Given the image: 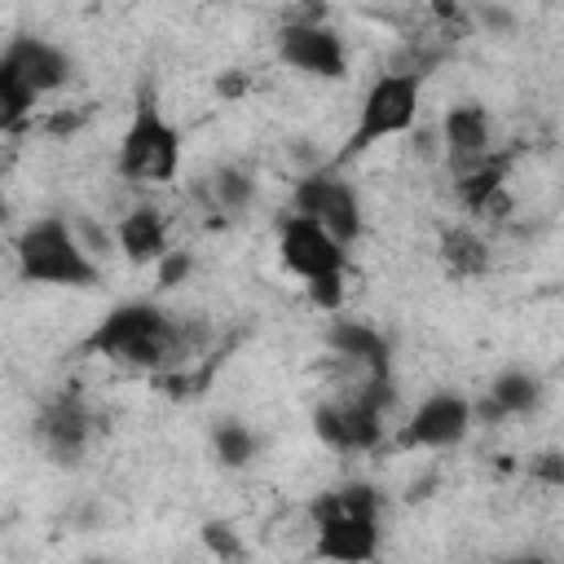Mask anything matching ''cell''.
Wrapping results in <instances>:
<instances>
[{"mask_svg": "<svg viewBox=\"0 0 564 564\" xmlns=\"http://www.w3.org/2000/svg\"><path fill=\"white\" fill-rule=\"evenodd\" d=\"M198 348H203V326L167 313L154 300H123L84 335V352H97L106 361L159 379L181 370Z\"/></svg>", "mask_w": 564, "mask_h": 564, "instance_id": "cell-1", "label": "cell"}, {"mask_svg": "<svg viewBox=\"0 0 564 564\" xmlns=\"http://www.w3.org/2000/svg\"><path fill=\"white\" fill-rule=\"evenodd\" d=\"M13 264L26 286L57 291H93L101 282V264L84 256L66 216H35L13 238Z\"/></svg>", "mask_w": 564, "mask_h": 564, "instance_id": "cell-2", "label": "cell"}, {"mask_svg": "<svg viewBox=\"0 0 564 564\" xmlns=\"http://www.w3.org/2000/svg\"><path fill=\"white\" fill-rule=\"evenodd\" d=\"M278 256L282 264L304 282V295L322 313H339L348 295V251L313 220L304 216H282L278 225Z\"/></svg>", "mask_w": 564, "mask_h": 564, "instance_id": "cell-3", "label": "cell"}, {"mask_svg": "<svg viewBox=\"0 0 564 564\" xmlns=\"http://www.w3.org/2000/svg\"><path fill=\"white\" fill-rule=\"evenodd\" d=\"M115 172L128 185H167L181 172V132L154 97H141L115 154Z\"/></svg>", "mask_w": 564, "mask_h": 564, "instance_id": "cell-4", "label": "cell"}, {"mask_svg": "<svg viewBox=\"0 0 564 564\" xmlns=\"http://www.w3.org/2000/svg\"><path fill=\"white\" fill-rule=\"evenodd\" d=\"M419 101H423V79H414V75H388L383 70L366 88V97L357 106V123H352V132H348V141L339 150V163L366 154L370 145L388 141V137H405L419 123Z\"/></svg>", "mask_w": 564, "mask_h": 564, "instance_id": "cell-5", "label": "cell"}, {"mask_svg": "<svg viewBox=\"0 0 564 564\" xmlns=\"http://www.w3.org/2000/svg\"><path fill=\"white\" fill-rule=\"evenodd\" d=\"M291 216L322 225L344 251L366 234V212H361L357 185L335 172H317V167L291 185Z\"/></svg>", "mask_w": 564, "mask_h": 564, "instance_id": "cell-6", "label": "cell"}, {"mask_svg": "<svg viewBox=\"0 0 564 564\" xmlns=\"http://www.w3.org/2000/svg\"><path fill=\"white\" fill-rule=\"evenodd\" d=\"M278 62L304 79H322V84H339L348 75V48L344 35L330 22H282L278 26Z\"/></svg>", "mask_w": 564, "mask_h": 564, "instance_id": "cell-7", "label": "cell"}, {"mask_svg": "<svg viewBox=\"0 0 564 564\" xmlns=\"http://www.w3.org/2000/svg\"><path fill=\"white\" fill-rule=\"evenodd\" d=\"M313 551L326 564H370L379 555V520L335 511L330 494L313 502Z\"/></svg>", "mask_w": 564, "mask_h": 564, "instance_id": "cell-8", "label": "cell"}, {"mask_svg": "<svg viewBox=\"0 0 564 564\" xmlns=\"http://www.w3.org/2000/svg\"><path fill=\"white\" fill-rule=\"evenodd\" d=\"M471 432V401L463 392H432L423 397L410 419L401 423V449H454Z\"/></svg>", "mask_w": 564, "mask_h": 564, "instance_id": "cell-9", "label": "cell"}, {"mask_svg": "<svg viewBox=\"0 0 564 564\" xmlns=\"http://www.w3.org/2000/svg\"><path fill=\"white\" fill-rule=\"evenodd\" d=\"M383 419H388V414H379V410L366 405L357 392H348V397L322 401V405L313 410V432H317L322 445H330V449H339V454H370V449L383 445V432H388Z\"/></svg>", "mask_w": 564, "mask_h": 564, "instance_id": "cell-10", "label": "cell"}, {"mask_svg": "<svg viewBox=\"0 0 564 564\" xmlns=\"http://www.w3.org/2000/svg\"><path fill=\"white\" fill-rule=\"evenodd\" d=\"M93 427H97V419H93V410L75 392H62V397L44 401V410L35 414V441L62 467L84 458V449L93 441Z\"/></svg>", "mask_w": 564, "mask_h": 564, "instance_id": "cell-11", "label": "cell"}, {"mask_svg": "<svg viewBox=\"0 0 564 564\" xmlns=\"http://www.w3.org/2000/svg\"><path fill=\"white\" fill-rule=\"evenodd\" d=\"M0 57L18 70V79L35 93V97H48V93H62L70 79H75V57L62 48V44H53V40H44V35H13L4 48H0Z\"/></svg>", "mask_w": 564, "mask_h": 564, "instance_id": "cell-12", "label": "cell"}, {"mask_svg": "<svg viewBox=\"0 0 564 564\" xmlns=\"http://www.w3.org/2000/svg\"><path fill=\"white\" fill-rule=\"evenodd\" d=\"M436 137H441V159L449 163L454 176L480 163L485 154H494V119L480 101H454L441 115Z\"/></svg>", "mask_w": 564, "mask_h": 564, "instance_id": "cell-13", "label": "cell"}, {"mask_svg": "<svg viewBox=\"0 0 564 564\" xmlns=\"http://www.w3.org/2000/svg\"><path fill=\"white\" fill-rule=\"evenodd\" d=\"M322 339L361 379H392V344L370 322H361V317H335Z\"/></svg>", "mask_w": 564, "mask_h": 564, "instance_id": "cell-14", "label": "cell"}, {"mask_svg": "<svg viewBox=\"0 0 564 564\" xmlns=\"http://www.w3.org/2000/svg\"><path fill=\"white\" fill-rule=\"evenodd\" d=\"M115 251L132 264V269H145V264H159L172 242H167V216L154 207V203H137L128 207L119 220H115Z\"/></svg>", "mask_w": 564, "mask_h": 564, "instance_id": "cell-15", "label": "cell"}, {"mask_svg": "<svg viewBox=\"0 0 564 564\" xmlns=\"http://www.w3.org/2000/svg\"><path fill=\"white\" fill-rule=\"evenodd\" d=\"M542 397H546V383H542V375L529 370V366H507V370H498V375L489 379V388H485V401H489L502 419L533 414V410L542 405Z\"/></svg>", "mask_w": 564, "mask_h": 564, "instance_id": "cell-16", "label": "cell"}, {"mask_svg": "<svg viewBox=\"0 0 564 564\" xmlns=\"http://www.w3.org/2000/svg\"><path fill=\"white\" fill-rule=\"evenodd\" d=\"M511 163H516V150H494V154H485L480 163H471L467 172H458V176H454L458 203H463L471 216H480V207H485L498 189H507Z\"/></svg>", "mask_w": 564, "mask_h": 564, "instance_id": "cell-17", "label": "cell"}, {"mask_svg": "<svg viewBox=\"0 0 564 564\" xmlns=\"http://www.w3.org/2000/svg\"><path fill=\"white\" fill-rule=\"evenodd\" d=\"M436 251L454 278H480L489 269V242L471 225H445L436 238Z\"/></svg>", "mask_w": 564, "mask_h": 564, "instance_id": "cell-18", "label": "cell"}, {"mask_svg": "<svg viewBox=\"0 0 564 564\" xmlns=\"http://www.w3.org/2000/svg\"><path fill=\"white\" fill-rule=\"evenodd\" d=\"M207 203L216 212H229V216H242L251 203H256V172L242 167V163H220L207 172Z\"/></svg>", "mask_w": 564, "mask_h": 564, "instance_id": "cell-19", "label": "cell"}, {"mask_svg": "<svg viewBox=\"0 0 564 564\" xmlns=\"http://www.w3.org/2000/svg\"><path fill=\"white\" fill-rule=\"evenodd\" d=\"M212 454H216L220 467L242 471V467H251L260 458V436L242 419H220V423H212Z\"/></svg>", "mask_w": 564, "mask_h": 564, "instance_id": "cell-20", "label": "cell"}, {"mask_svg": "<svg viewBox=\"0 0 564 564\" xmlns=\"http://www.w3.org/2000/svg\"><path fill=\"white\" fill-rule=\"evenodd\" d=\"M35 106H40V97L18 79V70L0 57V137L4 132H18L31 115H35Z\"/></svg>", "mask_w": 564, "mask_h": 564, "instance_id": "cell-21", "label": "cell"}, {"mask_svg": "<svg viewBox=\"0 0 564 564\" xmlns=\"http://www.w3.org/2000/svg\"><path fill=\"white\" fill-rule=\"evenodd\" d=\"M330 502H335V511L366 516V520H379V507H383V498L370 480H344L339 489H330Z\"/></svg>", "mask_w": 564, "mask_h": 564, "instance_id": "cell-22", "label": "cell"}, {"mask_svg": "<svg viewBox=\"0 0 564 564\" xmlns=\"http://www.w3.org/2000/svg\"><path fill=\"white\" fill-rule=\"evenodd\" d=\"M198 538H203V546H207L220 564H242V560H247V542H242V533H238L229 520H203Z\"/></svg>", "mask_w": 564, "mask_h": 564, "instance_id": "cell-23", "label": "cell"}, {"mask_svg": "<svg viewBox=\"0 0 564 564\" xmlns=\"http://www.w3.org/2000/svg\"><path fill=\"white\" fill-rule=\"evenodd\" d=\"M467 18L485 35H516V22H520L511 4H467Z\"/></svg>", "mask_w": 564, "mask_h": 564, "instance_id": "cell-24", "label": "cell"}, {"mask_svg": "<svg viewBox=\"0 0 564 564\" xmlns=\"http://www.w3.org/2000/svg\"><path fill=\"white\" fill-rule=\"evenodd\" d=\"M154 269H159V286H163V291H172V286H181V282L194 273V256H189L185 247H172Z\"/></svg>", "mask_w": 564, "mask_h": 564, "instance_id": "cell-25", "label": "cell"}, {"mask_svg": "<svg viewBox=\"0 0 564 564\" xmlns=\"http://www.w3.org/2000/svg\"><path fill=\"white\" fill-rule=\"evenodd\" d=\"M529 476L542 480L546 489H560V485H564V454H560V449L533 454V458H529Z\"/></svg>", "mask_w": 564, "mask_h": 564, "instance_id": "cell-26", "label": "cell"}, {"mask_svg": "<svg viewBox=\"0 0 564 564\" xmlns=\"http://www.w3.org/2000/svg\"><path fill=\"white\" fill-rule=\"evenodd\" d=\"M410 154L414 159H423V163H436L441 159V137H436V123L427 128H410Z\"/></svg>", "mask_w": 564, "mask_h": 564, "instance_id": "cell-27", "label": "cell"}, {"mask_svg": "<svg viewBox=\"0 0 564 564\" xmlns=\"http://www.w3.org/2000/svg\"><path fill=\"white\" fill-rule=\"evenodd\" d=\"M79 128V110H62L48 119V132H75Z\"/></svg>", "mask_w": 564, "mask_h": 564, "instance_id": "cell-28", "label": "cell"}, {"mask_svg": "<svg viewBox=\"0 0 564 564\" xmlns=\"http://www.w3.org/2000/svg\"><path fill=\"white\" fill-rule=\"evenodd\" d=\"M498 564H555V560L542 555V551H516V555H502Z\"/></svg>", "mask_w": 564, "mask_h": 564, "instance_id": "cell-29", "label": "cell"}, {"mask_svg": "<svg viewBox=\"0 0 564 564\" xmlns=\"http://www.w3.org/2000/svg\"><path fill=\"white\" fill-rule=\"evenodd\" d=\"M9 216H13V207H9V198L0 194V225H9Z\"/></svg>", "mask_w": 564, "mask_h": 564, "instance_id": "cell-30", "label": "cell"}, {"mask_svg": "<svg viewBox=\"0 0 564 564\" xmlns=\"http://www.w3.org/2000/svg\"><path fill=\"white\" fill-rule=\"evenodd\" d=\"M84 564H115V560H101V555H93V560H84Z\"/></svg>", "mask_w": 564, "mask_h": 564, "instance_id": "cell-31", "label": "cell"}]
</instances>
